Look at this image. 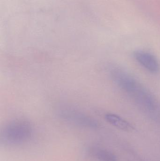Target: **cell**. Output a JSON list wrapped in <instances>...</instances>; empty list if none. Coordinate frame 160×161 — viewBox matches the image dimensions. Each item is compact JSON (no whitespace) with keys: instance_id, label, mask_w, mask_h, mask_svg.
<instances>
[{"instance_id":"cell-3","label":"cell","mask_w":160,"mask_h":161,"mask_svg":"<svg viewBox=\"0 0 160 161\" xmlns=\"http://www.w3.org/2000/svg\"><path fill=\"white\" fill-rule=\"evenodd\" d=\"M60 118L73 125L89 129H96L99 123L95 118L73 108H65L59 111Z\"/></svg>"},{"instance_id":"cell-4","label":"cell","mask_w":160,"mask_h":161,"mask_svg":"<svg viewBox=\"0 0 160 161\" xmlns=\"http://www.w3.org/2000/svg\"><path fill=\"white\" fill-rule=\"evenodd\" d=\"M135 60L149 72L157 74L159 72L160 65L157 58L153 54L147 51L138 50L133 53Z\"/></svg>"},{"instance_id":"cell-5","label":"cell","mask_w":160,"mask_h":161,"mask_svg":"<svg viewBox=\"0 0 160 161\" xmlns=\"http://www.w3.org/2000/svg\"><path fill=\"white\" fill-rule=\"evenodd\" d=\"M105 119L109 124L121 130L131 131L134 129L130 123L117 114L112 113L106 114L105 115Z\"/></svg>"},{"instance_id":"cell-1","label":"cell","mask_w":160,"mask_h":161,"mask_svg":"<svg viewBox=\"0 0 160 161\" xmlns=\"http://www.w3.org/2000/svg\"><path fill=\"white\" fill-rule=\"evenodd\" d=\"M116 83L147 117L160 124V103L151 92L126 72L118 75Z\"/></svg>"},{"instance_id":"cell-6","label":"cell","mask_w":160,"mask_h":161,"mask_svg":"<svg viewBox=\"0 0 160 161\" xmlns=\"http://www.w3.org/2000/svg\"><path fill=\"white\" fill-rule=\"evenodd\" d=\"M93 154L100 161H116L114 154L105 149L96 148L93 151Z\"/></svg>"},{"instance_id":"cell-2","label":"cell","mask_w":160,"mask_h":161,"mask_svg":"<svg viewBox=\"0 0 160 161\" xmlns=\"http://www.w3.org/2000/svg\"><path fill=\"white\" fill-rule=\"evenodd\" d=\"M34 132L33 125L24 119L10 121L1 131V142L6 145L16 146L28 142Z\"/></svg>"}]
</instances>
